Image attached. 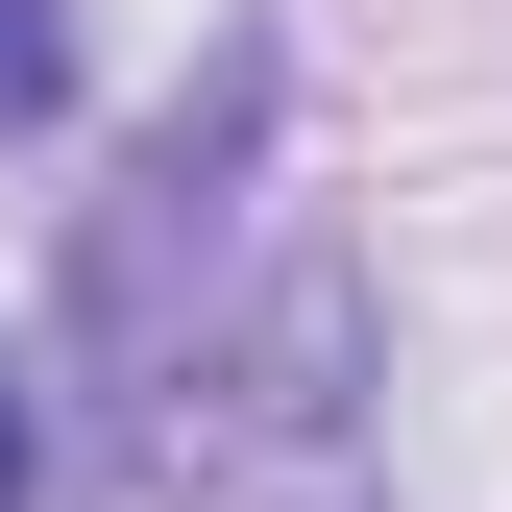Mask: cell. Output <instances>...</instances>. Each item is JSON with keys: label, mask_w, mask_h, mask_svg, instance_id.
<instances>
[{"label": "cell", "mask_w": 512, "mask_h": 512, "mask_svg": "<svg viewBox=\"0 0 512 512\" xmlns=\"http://www.w3.org/2000/svg\"><path fill=\"white\" fill-rule=\"evenodd\" d=\"M74 98V25H49V0H0V122H49Z\"/></svg>", "instance_id": "cell-1"}, {"label": "cell", "mask_w": 512, "mask_h": 512, "mask_svg": "<svg viewBox=\"0 0 512 512\" xmlns=\"http://www.w3.org/2000/svg\"><path fill=\"white\" fill-rule=\"evenodd\" d=\"M49 488V415H25V366H0V512H25Z\"/></svg>", "instance_id": "cell-2"}]
</instances>
